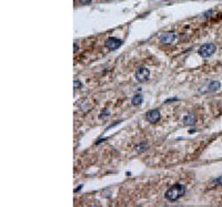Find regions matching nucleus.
<instances>
[{
	"label": "nucleus",
	"instance_id": "1",
	"mask_svg": "<svg viewBox=\"0 0 222 207\" xmlns=\"http://www.w3.org/2000/svg\"><path fill=\"white\" fill-rule=\"evenodd\" d=\"M186 194V186L182 184H174L166 189L164 196L169 202H176Z\"/></svg>",
	"mask_w": 222,
	"mask_h": 207
},
{
	"label": "nucleus",
	"instance_id": "2",
	"mask_svg": "<svg viewBox=\"0 0 222 207\" xmlns=\"http://www.w3.org/2000/svg\"><path fill=\"white\" fill-rule=\"evenodd\" d=\"M216 50H217L216 45H213V43H206V45H202L199 48L198 53L202 58H209V57H211L216 52Z\"/></svg>",
	"mask_w": 222,
	"mask_h": 207
},
{
	"label": "nucleus",
	"instance_id": "3",
	"mask_svg": "<svg viewBox=\"0 0 222 207\" xmlns=\"http://www.w3.org/2000/svg\"><path fill=\"white\" fill-rule=\"evenodd\" d=\"M146 119L149 123L156 124V123H158V122L160 121V119H161L160 111H159V110H150L149 112L146 113Z\"/></svg>",
	"mask_w": 222,
	"mask_h": 207
},
{
	"label": "nucleus",
	"instance_id": "4",
	"mask_svg": "<svg viewBox=\"0 0 222 207\" xmlns=\"http://www.w3.org/2000/svg\"><path fill=\"white\" fill-rule=\"evenodd\" d=\"M121 45H122V41L119 40V39H117V38H113V37L108 38V39L105 41V46H106V48L111 51L117 50L118 48L121 47Z\"/></svg>",
	"mask_w": 222,
	"mask_h": 207
},
{
	"label": "nucleus",
	"instance_id": "5",
	"mask_svg": "<svg viewBox=\"0 0 222 207\" xmlns=\"http://www.w3.org/2000/svg\"><path fill=\"white\" fill-rule=\"evenodd\" d=\"M150 78V71L147 68H140L136 72V80L139 82H146Z\"/></svg>",
	"mask_w": 222,
	"mask_h": 207
},
{
	"label": "nucleus",
	"instance_id": "6",
	"mask_svg": "<svg viewBox=\"0 0 222 207\" xmlns=\"http://www.w3.org/2000/svg\"><path fill=\"white\" fill-rule=\"evenodd\" d=\"M177 39V35L174 32H164L160 35V42L163 45H171Z\"/></svg>",
	"mask_w": 222,
	"mask_h": 207
},
{
	"label": "nucleus",
	"instance_id": "7",
	"mask_svg": "<svg viewBox=\"0 0 222 207\" xmlns=\"http://www.w3.org/2000/svg\"><path fill=\"white\" fill-rule=\"evenodd\" d=\"M197 123V117L194 114H187V115L183 117V124L187 125V126H193L194 124Z\"/></svg>",
	"mask_w": 222,
	"mask_h": 207
},
{
	"label": "nucleus",
	"instance_id": "8",
	"mask_svg": "<svg viewBox=\"0 0 222 207\" xmlns=\"http://www.w3.org/2000/svg\"><path fill=\"white\" fill-rule=\"evenodd\" d=\"M221 88V83L217 80H213L211 82H209L207 85V92H217L218 90H220Z\"/></svg>",
	"mask_w": 222,
	"mask_h": 207
},
{
	"label": "nucleus",
	"instance_id": "9",
	"mask_svg": "<svg viewBox=\"0 0 222 207\" xmlns=\"http://www.w3.org/2000/svg\"><path fill=\"white\" fill-rule=\"evenodd\" d=\"M131 103L136 106L141 105L142 103H143V96H142L141 94H136V95H133L131 99Z\"/></svg>",
	"mask_w": 222,
	"mask_h": 207
},
{
	"label": "nucleus",
	"instance_id": "10",
	"mask_svg": "<svg viewBox=\"0 0 222 207\" xmlns=\"http://www.w3.org/2000/svg\"><path fill=\"white\" fill-rule=\"evenodd\" d=\"M148 148V145H147L146 142H141L138 146H136V151L137 152H144Z\"/></svg>",
	"mask_w": 222,
	"mask_h": 207
},
{
	"label": "nucleus",
	"instance_id": "11",
	"mask_svg": "<svg viewBox=\"0 0 222 207\" xmlns=\"http://www.w3.org/2000/svg\"><path fill=\"white\" fill-rule=\"evenodd\" d=\"M212 183H213L216 186H220V185H222V176L218 177V178H216V179H213Z\"/></svg>",
	"mask_w": 222,
	"mask_h": 207
},
{
	"label": "nucleus",
	"instance_id": "12",
	"mask_svg": "<svg viewBox=\"0 0 222 207\" xmlns=\"http://www.w3.org/2000/svg\"><path fill=\"white\" fill-rule=\"evenodd\" d=\"M73 85H75V89H80V88H81V82L79 80H76V81H75V83H73Z\"/></svg>",
	"mask_w": 222,
	"mask_h": 207
},
{
	"label": "nucleus",
	"instance_id": "13",
	"mask_svg": "<svg viewBox=\"0 0 222 207\" xmlns=\"http://www.w3.org/2000/svg\"><path fill=\"white\" fill-rule=\"evenodd\" d=\"M79 1L82 5H89V4H91V0H79Z\"/></svg>",
	"mask_w": 222,
	"mask_h": 207
},
{
	"label": "nucleus",
	"instance_id": "14",
	"mask_svg": "<svg viewBox=\"0 0 222 207\" xmlns=\"http://www.w3.org/2000/svg\"><path fill=\"white\" fill-rule=\"evenodd\" d=\"M73 51H75V53L78 51V45H77V43H75V46H73Z\"/></svg>",
	"mask_w": 222,
	"mask_h": 207
}]
</instances>
